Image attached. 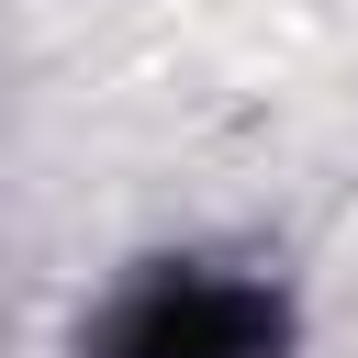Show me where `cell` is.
<instances>
[{"mask_svg": "<svg viewBox=\"0 0 358 358\" xmlns=\"http://www.w3.org/2000/svg\"><path fill=\"white\" fill-rule=\"evenodd\" d=\"M268 347H280V313L235 280H201V268L145 280L101 336V358H268Z\"/></svg>", "mask_w": 358, "mask_h": 358, "instance_id": "obj_1", "label": "cell"}]
</instances>
